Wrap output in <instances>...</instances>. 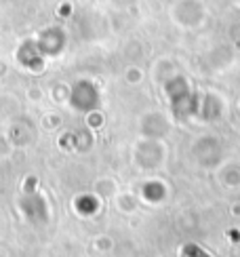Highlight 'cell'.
Segmentation results:
<instances>
[{"label": "cell", "instance_id": "obj_1", "mask_svg": "<svg viewBox=\"0 0 240 257\" xmlns=\"http://www.w3.org/2000/svg\"><path fill=\"white\" fill-rule=\"evenodd\" d=\"M183 253L185 255H188V257H209V255H206L202 249H198V247H194V244H188V247H185L183 249Z\"/></svg>", "mask_w": 240, "mask_h": 257}]
</instances>
